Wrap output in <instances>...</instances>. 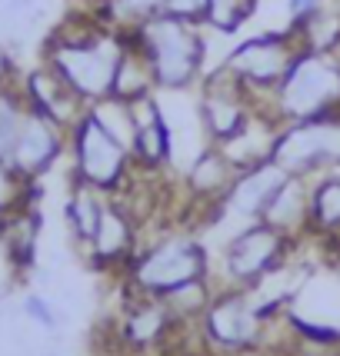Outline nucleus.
Segmentation results:
<instances>
[{"label": "nucleus", "instance_id": "nucleus-2", "mask_svg": "<svg viewBox=\"0 0 340 356\" xmlns=\"http://www.w3.org/2000/svg\"><path fill=\"white\" fill-rule=\"evenodd\" d=\"M130 40L144 50L154 70L157 90L184 93L201 87L207 74V27L173 14H157L140 24Z\"/></svg>", "mask_w": 340, "mask_h": 356}, {"label": "nucleus", "instance_id": "nucleus-6", "mask_svg": "<svg viewBox=\"0 0 340 356\" xmlns=\"http://www.w3.org/2000/svg\"><path fill=\"white\" fill-rule=\"evenodd\" d=\"M300 44H297L294 31H267V33H254L247 40L233 44L227 50V57L220 60V67L231 74L244 90L261 104L274 97V90L280 87V80L287 77L291 63L297 60Z\"/></svg>", "mask_w": 340, "mask_h": 356}, {"label": "nucleus", "instance_id": "nucleus-19", "mask_svg": "<svg viewBox=\"0 0 340 356\" xmlns=\"http://www.w3.org/2000/svg\"><path fill=\"white\" fill-rule=\"evenodd\" d=\"M107 203H110V193L93 190V186L70 177V193H67V203H63V220H67V230H70V236H74V243L80 250L87 247L91 236L97 233V223L104 217Z\"/></svg>", "mask_w": 340, "mask_h": 356}, {"label": "nucleus", "instance_id": "nucleus-4", "mask_svg": "<svg viewBox=\"0 0 340 356\" xmlns=\"http://www.w3.org/2000/svg\"><path fill=\"white\" fill-rule=\"evenodd\" d=\"M210 273H214L210 253L194 230H170L154 240H144L137 257L127 266V277L137 296H167L170 290Z\"/></svg>", "mask_w": 340, "mask_h": 356}, {"label": "nucleus", "instance_id": "nucleus-18", "mask_svg": "<svg viewBox=\"0 0 340 356\" xmlns=\"http://www.w3.org/2000/svg\"><path fill=\"white\" fill-rule=\"evenodd\" d=\"M263 223L277 233L291 236L294 243L310 240V180L307 177H291L277 190V197L267 203Z\"/></svg>", "mask_w": 340, "mask_h": 356}, {"label": "nucleus", "instance_id": "nucleus-15", "mask_svg": "<svg viewBox=\"0 0 340 356\" xmlns=\"http://www.w3.org/2000/svg\"><path fill=\"white\" fill-rule=\"evenodd\" d=\"M20 93H24L27 107L50 117V120H57L63 130H70L87 113V104L80 100L77 93H74V87L47 60L20 77Z\"/></svg>", "mask_w": 340, "mask_h": 356}, {"label": "nucleus", "instance_id": "nucleus-10", "mask_svg": "<svg viewBox=\"0 0 340 356\" xmlns=\"http://www.w3.org/2000/svg\"><path fill=\"white\" fill-rule=\"evenodd\" d=\"M284 316L314 340H340V270L334 264H314L300 290L284 307Z\"/></svg>", "mask_w": 340, "mask_h": 356}, {"label": "nucleus", "instance_id": "nucleus-25", "mask_svg": "<svg viewBox=\"0 0 340 356\" xmlns=\"http://www.w3.org/2000/svg\"><path fill=\"white\" fill-rule=\"evenodd\" d=\"M97 124L107 130L110 137H117L124 143L127 150L134 147V134H137V117H134V104H127L121 97H104V100H97L87 107Z\"/></svg>", "mask_w": 340, "mask_h": 356}, {"label": "nucleus", "instance_id": "nucleus-16", "mask_svg": "<svg viewBox=\"0 0 340 356\" xmlns=\"http://www.w3.org/2000/svg\"><path fill=\"white\" fill-rule=\"evenodd\" d=\"M134 117H137V134H134V163L137 170H150L160 173L170 167L173 160V134H170V124L164 117V107L154 97H144L134 104Z\"/></svg>", "mask_w": 340, "mask_h": 356}, {"label": "nucleus", "instance_id": "nucleus-17", "mask_svg": "<svg viewBox=\"0 0 340 356\" xmlns=\"http://www.w3.org/2000/svg\"><path fill=\"white\" fill-rule=\"evenodd\" d=\"M237 163L224 154V147L207 143L201 154L187 163L184 170V190L190 200L197 203H210L214 210H220V200L227 197V190L237 180Z\"/></svg>", "mask_w": 340, "mask_h": 356}, {"label": "nucleus", "instance_id": "nucleus-26", "mask_svg": "<svg viewBox=\"0 0 340 356\" xmlns=\"http://www.w3.org/2000/svg\"><path fill=\"white\" fill-rule=\"evenodd\" d=\"M257 3L261 0H207L203 27L220 33V37H231V33L244 31V24L257 14Z\"/></svg>", "mask_w": 340, "mask_h": 356}, {"label": "nucleus", "instance_id": "nucleus-8", "mask_svg": "<svg viewBox=\"0 0 340 356\" xmlns=\"http://www.w3.org/2000/svg\"><path fill=\"white\" fill-rule=\"evenodd\" d=\"M270 160H277L291 177H307V180L340 170V113L284 124L277 130Z\"/></svg>", "mask_w": 340, "mask_h": 356}, {"label": "nucleus", "instance_id": "nucleus-27", "mask_svg": "<svg viewBox=\"0 0 340 356\" xmlns=\"http://www.w3.org/2000/svg\"><path fill=\"white\" fill-rule=\"evenodd\" d=\"M24 117H27V100L20 93V83L0 87V160H7V163H10V150L17 143Z\"/></svg>", "mask_w": 340, "mask_h": 356}, {"label": "nucleus", "instance_id": "nucleus-7", "mask_svg": "<svg viewBox=\"0 0 340 356\" xmlns=\"http://www.w3.org/2000/svg\"><path fill=\"white\" fill-rule=\"evenodd\" d=\"M294 250L297 243L291 236L267 227L263 220H254V223H244L240 230H233L227 236V243L217 257V270L210 277H214L217 286L250 290L261 277L277 270Z\"/></svg>", "mask_w": 340, "mask_h": 356}, {"label": "nucleus", "instance_id": "nucleus-23", "mask_svg": "<svg viewBox=\"0 0 340 356\" xmlns=\"http://www.w3.org/2000/svg\"><path fill=\"white\" fill-rule=\"evenodd\" d=\"M93 14L114 31L134 33L140 24L154 20L157 14H167V0H104Z\"/></svg>", "mask_w": 340, "mask_h": 356}, {"label": "nucleus", "instance_id": "nucleus-9", "mask_svg": "<svg viewBox=\"0 0 340 356\" xmlns=\"http://www.w3.org/2000/svg\"><path fill=\"white\" fill-rule=\"evenodd\" d=\"M257 113H261V104L220 63L203 74L201 97H197V120H201L207 143H217V147L231 143L233 137L247 130Z\"/></svg>", "mask_w": 340, "mask_h": 356}, {"label": "nucleus", "instance_id": "nucleus-29", "mask_svg": "<svg viewBox=\"0 0 340 356\" xmlns=\"http://www.w3.org/2000/svg\"><path fill=\"white\" fill-rule=\"evenodd\" d=\"M20 307H24V316H27V320H33V323L44 326V330H57V323H61L54 303H50L44 293H27Z\"/></svg>", "mask_w": 340, "mask_h": 356}, {"label": "nucleus", "instance_id": "nucleus-3", "mask_svg": "<svg viewBox=\"0 0 340 356\" xmlns=\"http://www.w3.org/2000/svg\"><path fill=\"white\" fill-rule=\"evenodd\" d=\"M263 110L280 127L340 113V50L337 54L300 50Z\"/></svg>", "mask_w": 340, "mask_h": 356}, {"label": "nucleus", "instance_id": "nucleus-24", "mask_svg": "<svg viewBox=\"0 0 340 356\" xmlns=\"http://www.w3.org/2000/svg\"><path fill=\"white\" fill-rule=\"evenodd\" d=\"M300 50H320V54H337L340 50V7L327 0L324 10L304 20L300 27H291Z\"/></svg>", "mask_w": 340, "mask_h": 356}, {"label": "nucleus", "instance_id": "nucleus-31", "mask_svg": "<svg viewBox=\"0 0 340 356\" xmlns=\"http://www.w3.org/2000/svg\"><path fill=\"white\" fill-rule=\"evenodd\" d=\"M203 7L207 0H167V14L194 20V24H203Z\"/></svg>", "mask_w": 340, "mask_h": 356}, {"label": "nucleus", "instance_id": "nucleus-28", "mask_svg": "<svg viewBox=\"0 0 340 356\" xmlns=\"http://www.w3.org/2000/svg\"><path fill=\"white\" fill-rule=\"evenodd\" d=\"M33 190H37V180L20 177L7 160H0V217L33 207Z\"/></svg>", "mask_w": 340, "mask_h": 356}, {"label": "nucleus", "instance_id": "nucleus-14", "mask_svg": "<svg viewBox=\"0 0 340 356\" xmlns=\"http://www.w3.org/2000/svg\"><path fill=\"white\" fill-rule=\"evenodd\" d=\"M287 180H291V173L284 170L277 160H263V163H254L247 170H240L233 186L227 190V197L220 200V217L240 220V227L261 220L267 203L277 197V190Z\"/></svg>", "mask_w": 340, "mask_h": 356}, {"label": "nucleus", "instance_id": "nucleus-13", "mask_svg": "<svg viewBox=\"0 0 340 356\" xmlns=\"http://www.w3.org/2000/svg\"><path fill=\"white\" fill-rule=\"evenodd\" d=\"M67 154V130L57 120L27 107V117L20 124L17 143L10 150V167L27 180H37L57 167V160Z\"/></svg>", "mask_w": 340, "mask_h": 356}, {"label": "nucleus", "instance_id": "nucleus-12", "mask_svg": "<svg viewBox=\"0 0 340 356\" xmlns=\"http://www.w3.org/2000/svg\"><path fill=\"white\" fill-rule=\"evenodd\" d=\"M144 233H140V217L124 207L117 197H110L104 217L97 223V233L91 236V243L84 247L87 264L97 270H117V266H130V260L137 257Z\"/></svg>", "mask_w": 340, "mask_h": 356}, {"label": "nucleus", "instance_id": "nucleus-21", "mask_svg": "<svg viewBox=\"0 0 340 356\" xmlns=\"http://www.w3.org/2000/svg\"><path fill=\"white\" fill-rule=\"evenodd\" d=\"M310 236L340 240V170L310 180Z\"/></svg>", "mask_w": 340, "mask_h": 356}, {"label": "nucleus", "instance_id": "nucleus-30", "mask_svg": "<svg viewBox=\"0 0 340 356\" xmlns=\"http://www.w3.org/2000/svg\"><path fill=\"white\" fill-rule=\"evenodd\" d=\"M327 0H284V14H287V27H300L304 20L324 10Z\"/></svg>", "mask_w": 340, "mask_h": 356}, {"label": "nucleus", "instance_id": "nucleus-22", "mask_svg": "<svg viewBox=\"0 0 340 356\" xmlns=\"http://www.w3.org/2000/svg\"><path fill=\"white\" fill-rule=\"evenodd\" d=\"M154 93H157L154 70H150V63L144 57V50L127 33V50H124V57H121V63H117V77H114V93L110 97H121L127 104H137V100L154 97Z\"/></svg>", "mask_w": 340, "mask_h": 356}, {"label": "nucleus", "instance_id": "nucleus-1", "mask_svg": "<svg viewBox=\"0 0 340 356\" xmlns=\"http://www.w3.org/2000/svg\"><path fill=\"white\" fill-rule=\"evenodd\" d=\"M124 50L127 33L107 27L93 10H80L50 33L44 60L91 107L114 93V77H117V63L124 57Z\"/></svg>", "mask_w": 340, "mask_h": 356}, {"label": "nucleus", "instance_id": "nucleus-5", "mask_svg": "<svg viewBox=\"0 0 340 356\" xmlns=\"http://www.w3.org/2000/svg\"><path fill=\"white\" fill-rule=\"evenodd\" d=\"M67 156H70L74 180L93 186V190H104L110 197L121 193L137 173L134 154L117 137H110L91 113H84L67 130Z\"/></svg>", "mask_w": 340, "mask_h": 356}, {"label": "nucleus", "instance_id": "nucleus-20", "mask_svg": "<svg viewBox=\"0 0 340 356\" xmlns=\"http://www.w3.org/2000/svg\"><path fill=\"white\" fill-rule=\"evenodd\" d=\"M37 240H40V213L33 207L0 217V247L7 253L10 266L31 270L37 264Z\"/></svg>", "mask_w": 340, "mask_h": 356}, {"label": "nucleus", "instance_id": "nucleus-32", "mask_svg": "<svg viewBox=\"0 0 340 356\" xmlns=\"http://www.w3.org/2000/svg\"><path fill=\"white\" fill-rule=\"evenodd\" d=\"M74 3H77L80 10H97V7H100L104 0H74Z\"/></svg>", "mask_w": 340, "mask_h": 356}, {"label": "nucleus", "instance_id": "nucleus-11", "mask_svg": "<svg viewBox=\"0 0 340 356\" xmlns=\"http://www.w3.org/2000/svg\"><path fill=\"white\" fill-rule=\"evenodd\" d=\"M267 320L270 316L261 313L250 290L217 286L214 300H210V307L203 313V333H207V340L220 343L227 350H247V346L261 340Z\"/></svg>", "mask_w": 340, "mask_h": 356}]
</instances>
